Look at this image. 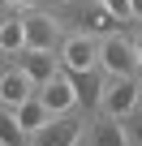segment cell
I'll return each instance as SVG.
<instances>
[{"label": "cell", "mask_w": 142, "mask_h": 146, "mask_svg": "<svg viewBox=\"0 0 142 146\" xmlns=\"http://www.w3.org/2000/svg\"><path fill=\"white\" fill-rule=\"evenodd\" d=\"M13 116H17V125L26 129V137H35V133L52 120V112L43 108V99H39V95H30L26 103H17V108H13Z\"/></svg>", "instance_id": "11"}, {"label": "cell", "mask_w": 142, "mask_h": 146, "mask_svg": "<svg viewBox=\"0 0 142 146\" xmlns=\"http://www.w3.org/2000/svg\"><path fill=\"white\" fill-rule=\"evenodd\" d=\"M22 47H26L22 17H17V22H5V26H0V52H22Z\"/></svg>", "instance_id": "14"}, {"label": "cell", "mask_w": 142, "mask_h": 146, "mask_svg": "<svg viewBox=\"0 0 142 146\" xmlns=\"http://www.w3.org/2000/svg\"><path fill=\"white\" fill-rule=\"evenodd\" d=\"M125 142H129V146H142V120L125 125Z\"/></svg>", "instance_id": "16"}, {"label": "cell", "mask_w": 142, "mask_h": 146, "mask_svg": "<svg viewBox=\"0 0 142 146\" xmlns=\"http://www.w3.org/2000/svg\"><path fill=\"white\" fill-rule=\"evenodd\" d=\"M129 9H133V17H142V0H129Z\"/></svg>", "instance_id": "18"}, {"label": "cell", "mask_w": 142, "mask_h": 146, "mask_svg": "<svg viewBox=\"0 0 142 146\" xmlns=\"http://www.w3.org/2000/svg\"><path fill=\"white\" fill-rule=\"evenodd\" d=\"M99 64L108 73H125V78H133V69H138V56H133V43L121 39L116 30L99 39Z\"/></svg>", "instance_id": "2"}, {"label": "cell", "mask_w": 142, "mask_h": 146, "mask_svg": "<svg viewBox=\"0 0 142 146\" xmlns=\"http://www.w3.org/2000/svg\"><path fill=\"white\" fill-rule=\"evenodd\" d=\"M99 108L108 112V116H129L133 108H138V82L133 78H125V73H108L103 69V95H99Z\"/></svg>", "instance_id": "1"}, {"label": "cell", "mask_w": 142, "mask_h": 146, "mask_svg": "<svg viewBox=\"0 0 142 146\" xmlns=\"http://www.w3.org/2000/svg\"><path fill=\"white\" fill-rule=\"evenodd\" d=\"M65 78L73 82V99L78 108H99V95H103V69H65Z\"/></svg>", "instance_id": "5"}, {"label": "cell", "mask_w": 142, "mask_h": 146, "mask_svg": "<svg viewBox=\"0 0 142 146\" xmlns=\"http://www.w3.org/2000/svg\"><path fill=\"white\" fill-rule=\"evenodd\" d=\"M82 142H91V146H125V125L112 116V120L95 125V133H86Z\"/></svg>", "instance_id": "12"}, {"label": "cell", "mask_w": 142, "mask_h": 146, "mask_svg": "<svg viewBox=\"0 0 142 146\" xmlns=\"http://www.w3.org/2000/svg\"><path fill=\"white\" fill-rule=\"evenodd\" d=\"M22 35H26V47H43V52H52L56 39H60V26H56L52 13H26V17H22Z\"/></svg>", "instance_id": "6"}, {"label": "cell", "mask_w": 142, "mask_h": 146, "mask_svg": "<svg viewBox=\"0 0 142 146\" xmlns=\"http://www.w3.org/2000/svg\"><path fill=\"white\" fill-rule=\"evenodd\" d=\"M0 142H5V146L26 142V129H22V125H17V116H13V112H5V108H0Z\"/></svg>", "instance_id": "13"}, {"label": "cell", "mask_w": 142, "mask_h": 146, "mask_svg": "<svg viewBox=\"0 0 142 146\" xmlns=\"http://www.w3.org/2000/svg\"><path fill=\"white\" fill-rule=\"evenodd\" d=\"M138 108H142V86H138Z\"/></svg>", "instance_id": "19"}, {"label": "cell", "mask_w": 142, "mask_h": 146, "mask_svg": "<svg viewBox=\"0 0 142 146\" xmlns=\"http://www.w3.org/2000/svg\"><path fill=\"white\" fill-rule=\"evenodd\" d=\"M30 95H35V82L26 78L22 69L0 73V103H5V108H17V103H26Z\"/></svg>", "instance_id": "10"}, {"label": "cell", "mask_w": 142, "mask_h": 146, "mask_svg": "<svg viewBox=\"0 0 142 146\" xmlns=\"http://www.w3.org/2000/svg\"><path fill=\"white\" fill-rule=\"evenodd\" d=\"M103 5H108V9H112V13L121 17V22H129V17H133V9H129V0H103Z\"/></svg>", "instance_id": "15"}, {"label": "cell", "mask_w": 142, "mask_h": 146, "mask_svg": "<svg viewBox=\"0 0 142 146\" xmlns=\"http://www.w3.org/2000/svg\"><path fill=\"white\" fill-rule=\"evenodd\" d=\"M60 64L65 69H95L99 64V39L95 35H73V39H65V47H60Z\"/></svg>", "instance_id": "3"}, {"label": "cell", "mask_w": 142, "mask_h": 146, "mask_svg": "<svg viewBox=\"0 0 142 146\" xmlns=\"http://www.w3.org/2000/svg\"><path fill=\"white\" fill-rule=\"evenodd\" d=\"M86 133H82V125L78 120H60V116H52L39 133H35V142H43V146H73V142H82Z\"/></svg>", "instance_id": "9"}, {"label": "cell", "mask_w": 142, "mask_h": 146, "mask_svg": "<svg viewBox=\"0 0 142 146\" xmlns=\"http://www.w3.org/2000/svg\"><path fill=\"white\" fill-rule=\"evenodd\" d=\"M17 60H22L17 69L26 73V78H30L35 86H43V82L52 78V73H60V60H56L52 52H43V47H22V52H17Z\"/></svg>", "instance_id": "8"}, {"label": "cell", "mask_w": 142, "mask_h": 146, "mask_svg": "<svg viewBox=\"0 0 142 146\" xmlns=\"http://www.w3.org/2000/svg\"><path fill=\"white\" fill-rule=\"evenodd\" d=\"M73 17H78V26H82L86 35H95V39L121 30V17L103 5V0H99V5H73Z\"/></svg>", "instance_id": "4"}, {"label": "cell", "mask_w": 142, "mask_h": 146, "mask_svg": "<svg viewBox=\"0 0 142 146\" xmlns=\"http://www.w3.org/2000/svg\"><path fill=\"white\" fill-rule=\"evenodd\" d=\"M133 56H138V69H142V35L133 39Z\"/></svg>", "instance_id": "17"}, {"label": "cell", "mask_w": 142, "mask_h": 146, "mask_svg": "<svg viewBox=\"0 0 142 146\" xmlns=\"http://www.w3.org/2000/svg\"><path fill=\"white\" fill-rule=\"evenodd\" d=\"M39 99H43V108H47L52 116H65L69 108L78 103V99H73V82H69L65 73H52V78L39 86Z\"/></svg>", "instance_id": "7"}]
</instances>
